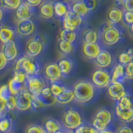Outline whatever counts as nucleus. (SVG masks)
I'll list each match as a JSON object with an SVG mask.
<instances>
[{"label": "nucleus", "mask_w": 133, "mask_h": 133, "mask_svg": "<svg viewBox=\"0 0 133 133\" xmlns=\"http://www.w3.org/2000/svg\"><path fill=\"white\" fill-rule=\"evenodd\" d=\"M16 31L8 25H1L0 26V42L2 44L7 43L8 42L14 41L16 36Z\"/></svg>", "instance_id": "aec40b11"}, {"label": "nucleus", "mask_w": 133, "mask_h": 133, "mask_svg": "<svg viewBox=\"0 0 133 133\" xmlns=\"http://www.w3.org/2000/svg\"><path fill=\"white\" fill-rule=\"evenodd\" d=\"M33 14V8L23 2L15 10V18L18 21L31 19Z\"/></svg>", "instance_id": "dca6fc26"}, {"label": "nucleus", "mask_w": 133, "mask_h": 133, "mask_svg": "<svg viewBox=\"0 0 133 133\" xmlns=\"http://www.w3.org/2000/svg\"><path fill=\"white\" fill-rule=\"evenodd\" d=\"M95 118L100 120L101 122H104L108 126L112 121V114L107 108H101L97 111V113L95 115Z\"/></svg>", "instance_id": "c85d7f7f"}, {"label": "nucleus", "mask_w": 133, "mask_h": 133, "mask_svg": "<svg viewBox=\"0 0 133 133\" xmlns=\"http://www.w3.org/2000/svg\"><path fill=\"white\" fill-rule=\"evenodd\" d=\"M43 77L49 83L61 80L62 75L57 62H50L44 66Z\"/></svg>", "instance_id": "9d476101"}, {"label": "nucleus", "mask_w": 133, "mask_h": 133, "mask_svg": "<svg viewBox=\"0 0 133 133\" xmlns=\"http://www.w3.org/2000/svg\"><path fill=\"white\" fill-rule=\"evenodd\" d=\"M66 133H75V131H72V130H68V131H66Z\"/></svg>", "instance_id": "680f3d73"}, {"label": "nucleus", "mask_w": 133, "mask_h": 133, "mask_svg": "<svg viewBox=\"0 0 133 133\" xmlns=\"http://www.w3.org/2000/svg\"><path fill=\"white\" fill-rule=\"evenodd\" d=\"M8 113L7 107H6V102L3 100L0 99V114L4 116Z\"/></svg>", "instance_id": "603ef678"}, {"label": "nucleus", "mask_w": 133, "mask_h": 133, "mask_svg": "<svg viewBox=\"0 0 133 133\" xmlns=\"http://www.w3.org/2000/svg\"><path fill=\"white\" fill-rule=\"evenodd\" d=\"M14 127L15 122L14 118L8 113L0 118V133H12Z\"/></svg>", "instance_id": "412c9836"}, {"label": "nucleus", "mask_w": 133, "mask_h": 133, "mask_svg": "<svg viewBox=\"0 0 133 133\" xmlns=\"http://www.w3.org/2000/svg\"><path fill=\"white\" fill-rule=\"evenodd\" d=\"M91 83L99 89L106 88L111 83V74L106 69L98 68L91 74Z\"/></svg>", "instance_id": "423d86ee"}, {"label": "nucleus", "mask_w": 133, "mask_h": 133, "mask_svg": "<svg viewBox=\"0 0 133 133\" xmlns=\"http://www.w3.org/2000/svg\"><path fill=\"white\" fill-rule=\"evenodd\" d=\"M48 86V82L39 74L34 76H28L25 87L33 96H38L45 87Z\"/></svg>", "instance_id": "20e7f679"}, {"label": "nucleus", "mask_w": 133, "mask_h": 133, "mask_svg": "<svg viewBox=\"0 0 133 133\" xmlns=\"http://www.w3.org/2000/svg\"><path fill=\"white\" fill-rule=\"evenodd\" d=\"M72 90L74 92V101L80 104L91 102L96 93V87L87 80H79L76 82Z\"/></svg>", "instance_id": "f257e3e1"}, {"label": "nucleus", "mask_w": 133, "mask_h": 133, "mask_svg": "<svg viewBox=\"0 0 133 133\" xmlns=\"http://www.w3.org/2000/svg\"><path fill=\"white\" fill-rule=\"evenodd\" d=\"M58 66L61 70V72L62 75V77H66L70 75V73L72 72L73 70V66H74V63L72 60L69 57H62L58 61V62H57Z\"/></svg>", "instance_id": "4be33fe9"}, {"label": "nucleus", "mask_w": 133, "mask_h": 133, "mask_svg": "<svg viewBox=\"0 0 133 133\" xmlns=\"http://www.w3.org/2000/svg\"><path fill=\"white\" fill-rule=\"evenodd\" d=\"M8 60L6 59V57H4L3 52L0 51V71L6 68V66L8 64Z\"/></svg>", "instance_id": "3c124183"}, {"label": "nucleus", "mask_w": 133, "mask_h": 133, "mask_svg": "<svg viewBox=\"0 0 133 133\" xmlns=\"http://www.w3.org/2000/svg\"><path fill=\"white\" fill-rule=\"evenodd\" d=\"M75 133H97L98 131L95 130L91 124L82 123L80 127H78L76 130H74Z\"/></svg>", "instance_id": "58836bf2"}, {"label": "nucleus", "mask_w": 133, "mask_h": 133, "mask_svg": "<svg viewBox=\"0 0 133 133\" xmlns=\"http://www.w3.org/2000/svg\"><path fill=\"white\" fill-rule=\"evenodd\" d=\"M99 38L107 46H112L118 43L122 38V32L116 26H112L105 32L99 33Z\"/></svg>", "instance_id": "0eeeda50"}, {"label": "nucleus", "mask_w": 133, "mask_h": 133, "mask_svg": "<svg viewBox=\"0 0 133 133\" xmlns=\"http://www.w3.org/2000/svg\"><path fill=\"white\" fill-rule=\"evenodd\" d=\"M4 116H5V115H4ZM3 115H1V114H0V118H1V117H3Z\"/></svg>", "instance_id": "e2e57ef3"}, {"label": "nucleus", "mask_w": 133, "mask_h": 133, "mask_svg": "<svg viewBox=\"0 0 133 133\" xmlns=\"http://www.w3.org/2000/svg\"><path fill=\"white\" fill-rule=\"evenodd\" d=\"M94 63L99 68L105 69L108 68L112 63L111 54L108 51H107V50L102 49V51L100 52V53L94 59Z\"/></svg>", "instance_id": "2eb2a0df"}, {"label": "nucleus", "mask_w": 133, "mask_h": 133, "mask_svg": "<svg viewBox=\"0 0 133 133\" xmlns=\"http://www.w3.org/2000/svg\"><path fill=\"white\" fill-rule=\"evenodd\" d=\"M53 11H54V16L57 18L62 19L64 16L66 15L71 11L70 4L63 3L60 0H55L53 2Z\"/></svg>", "instance_id": "a211bd4d"}, {"label": "nucleus", "mask_w": 133, "mask_h": 133, "mask_svg": "<svg viewBox=\"0 0 133 133\" xmlns=\"http://www.w3.org/2000/svg\"><path fill=\"white\" fill-rule=\"evenodd\" d=\"M46 107L45 104L39 97V96H33L32 95V103H31V110L32 111H38Z\"/></svg>", "instance_id": "4c0bfd02"}, {"label": "nucleus", "mask_w": 133, "mask_h": 133, "mask_svg": "<svg viewBox=\"0 0 133 133\" xmlns=\"http://www.w3.org/2000/svg\"><path fill=\"white\" fill-rule=\"evenodd\" d=\"M122 6L125 11L133 12V0H126Z\"/></svg>", "instance_id": "09e8293b"}, {"label": "nucleus", "mask_w": 133, "mask_h": 133, "mask_svg": "<svg viewBox=\"0 0 133 133\" xmlns=\"http://www.w3.org/2000/svg\"><path fill=\"white\" fill-rule=\"evenodd\" d=\"M57 103L60 105H66L74 101V92L72 89L66 88L63 92L56 97Z\"/></svg>", "instance_id": "bb28decb"}, {"label": "nucleus", "mask_w": 133, "mask_h": 133, "mask_svg": "<svg viewBox=\"0 0 133 133\" xmlns=\"http://www.w3.org/2000/svg\"><path fill=\"white\" fill-rule=\"evenodd\" d=\"M107 95L111 100L119 101V100L127 94V91L124 85L121 82H111L107 87Z\"/></svg>", "instance_id": "9b49d317"}, {"label": "nucleus", "mask_w": 133, "mask_h": 133, "mask_svg": "<svg viewBox=\"0 0 133 133\" xmlns=\"http://www.w3.org/2000/svg\"><path fill=\"white\" fill-rule=\"evenodd\" d=\"M15 97L17 99V111H26L31 110L32 94L29 92L26 87L21 90Z\"/></svg>", "instance_id": "6e6552de"}, {"label": "nucleus", "mask_w": 133, "mask_h": 133, "mask_svg": "<svg viewBox=\"0 0 133 133\" xmlns=\"http://www.w3.org/2000/svg\"><path fill=\"white\" fill-rule=\"evenodd\" d=\"M38 96H39V97L41 98L42 101H43V102L45 104L46 107L52 106V105H53V104L57 103L56 97H53V95L52 94L49 85L45 87Z\"/></svg>", "instance_id": "393cba45"}, {"label": "nucleus", "mask_w": 133, "mask_h": 133, "mask_svg": "<svg viewBox=\"0 0 133 133\" xmlns=\"http://www.w3.org/2000/svg\"><path fill=\"white\" fill-rule=\"evenodd\" d=\"M125 66V78L128 80L133 79V60Z\"/></svg>", "instance_id": "c03bdc74"}, {"label": "nucleus", "mask_w": 133, "mask_h": 133, "mask_svg": "<svg viewBox=\"0 0 133 133\" xmlns=\"http://www.w3.org/2000/svg\"><path fill=\"white\" fill-rule=\"evenodd\" d=\"M116 107L121 109H130L133 107V97L127 93L117 101Z\"/></svg>", "instance_id": "72a5a7b5"}, {"label": "nucleus", "mask_w": 133, "mask_h": 133, "mask_svg": "<svg viewBox=\"0 0 133 133\" xmlns=\"http://www.w3.org/2000/svg\"><path fill=\"white\" fill-rule=\"evenodd\" d=\"M116 133H133V131L132 129L128 127V126H122L118 130H117V132Z\"/></svg>", "instance_id": "864d4df0"}, {"label": "nucleus", "mask_w": 133, "mask_h": 133, "mask_svg": "<svg viewBox=\"0 0 133 133\" xmlns=\"http://www.w3.org/2000/svg\"><path fill=\"white\" fill-rule=\"evenodd\" d=\"M91 126L93 127V128L95 130H97V131H103L105 130V129L107 128V125L105 124L104 122H101L100 120L97 119V118H93L92 120V122H91Z\"/></svg>", "instance_id": "37998d69"}, {"label": "nucleus", "mask_w": 133, "mask_h": 133, "mask_svg": "<svg viewBox=\"0 0 133 133\" xmlns=\"http://www.w3.org/2000/svg\"><path fill=\"white\" fill-rule=\"evenodd\" d=\"M24 133H45L43 127L37 124H31L26 127Z\"/></svg>", "instance_id": "ea45409f"}, {"label": "nucleus", "mask_w": 133, "mask_h": 133, "mask_svg": "<svg viewBox=\"0 0 133 133\" xmlns=\"http://www.w3.org/2000/svg\"><path fill=\"white\" fill-rule=\"evenodd\" d=\"M22 3V0H0L1 7L8 10H16Z\"/></svg>", "instance_id": "c9c22d12"}, {"label": "nucleus", "mask_w": 133, "mask_h": 133, "mask_svg": "<svg viewBox=\"0 0 133 133\" xmlns=\"http://www.w3.org/2000/svg\"><path fill=\"white\" fill-rule=\"evenodd\" d=\"M83 123L82 116L77 110L74 108L66 109L62 116V124L68 130H76Z\"/></svg>", "instance_id": "7ed1b4c3"}, {"label": "nucleus", "mask_w": 133, "mask_h": 133, "mask_svg": "<svg viewBox=\"0 0 133 133\" xmlns=\"http://www.w3.org/2000/svg\"><path fill=\"white\" fill-rule=\"evenodd\" d=\"M82 1L86 5V7L87 8V9L89 10V12L94 11L98 6L97 0H82Z\"/></svg>", "instance_id": "49530a36"}, {"label": "nucleus", "mask_w": 133, "mask_h": 133, "mask_svg": "<svg viewBox=\"0 0 133 133\" xmlns=\"http://www.w3.org/2000/svg\"><path fill=\"white\" fill-rule=\"evenodd\" d=\"M66 131L64 130V127H63L62 129H60V130H58L57 131L54 132V133H66Z\"/></svg>", "instance_id": "bf43d9fd"}, {"label": "nucleus", "mask_w": 133, "mask_h": 133, "mask_svg": "<svg viewBox=\"0 0 133 133\" xmlns=\"http://www.w3.org/2000/svg\"><path fill=\"white\" fill-rule=\"evenodd\" d=\"M71 11L76 15L81 17V18H84L89 14V10L87 9L86 5L82 3V0H77V1H74L70 4Z\"/></svg>", "instance_id": "5701e85b"}, {"label": "nucleus", "mask_w": 133, "mask_h": 133, "mask_svg": "<svg viewBox=\"0 0 133 133\" xmlns=\"http://www.w3.org/2000/svg\"><path fill=\"white\" fill-rule=\"evenodd\" d=\"M36 57H30L23 56L17 61L14 66V71H22L27 74V76H34L40 72V64Z\"/></svg>", "instance_id": "f03ea898"}, {"label": "nucleus", "mask_w": 133, "mask_h": 133, "mask_svg": "<svg viewBox=\"0 0 133 133\" xmlns=\"http://www.w3.org/2000/svg\"><path fill=\"white\" fill-rule=\"evenodd\" d=\"M83 43H97L99 40V32L96 29H87L82 35Z\"/></svg>", "instance_id": "c756f323"}, {"label": "nucleus", "mask_w": 133, "mask_h": 133, "mask_svg": "<svg viewBox=\"0 0 133 133\" xmlns=\"http://www.w3.org/2000/svg\"><path fill=\"white\" fill-rule=\"evenodd\" d=\"M35 23L32 19L18 21L16 26V32L21 36L27 37L32 35L35 31Z\"/></svg>", "instance_id": "f8f14e48"}, {"label": "nucleus", "mask_w": 133, "mask_h": 133, "mask_svg": "<svg viewBox=\"0 0 133 133\" xmlns=\"http://www.w3.org/2000/svg\"><path fill=\"white\" fill-rule=\"evenodd\" d=\"M6 107H7V111L8 112L9 111H12L16 110V107H17V99L16 97L14 95H11L10 97L7 99L6 101Z\"/></svg>", "instance_id": "a19ab883"}, {"label": "nucleus", "mask_w": 133, "mask_h": 133, "mask_svg": "<svg viewBox=\"0 0 133 133\" xmlns=\"http://www.w3.org/2000/svg\"><path fill=\"white\" fill-rule=\"evenodd\" d=\"M38 14L41 18L48 20L51 19L54 16L53 11V2L52 0H47V1H43L39 5Z\"/></svg>", "instance_id": "f3484780"}, {"label": "nucleus", "mask_w": 133, "mask_h": 133, "mask_svg": "<svg viewBox=\"0 0 133 133\" xmlns=\"http://www.w3.org/2000/svg\"><path fill=\"white\" fill-rule=\"evenodd\" d=\"M12 133H14V132H12Z\"/></svg>", "instance_id": "69168bd1"}, {"label": "nucleus", "mask_w": 133, "mask_h": 133, "mask_svg": "<svg viewBox=\"0 0 133 133\" xmlns=\"http://www.w3.org/2000/svg\"><path fill=\"white\" fill-rule=\"evenodd\" d=\"M44 130L46 133H54L63 128L62 122L54 118H48L44 122Z\"/></svg>", "instance_id": "a878e982"}, {"label": "nucleus", "mask_w": 133, "mask_h": 133, "mask_svg": "<svg viewBox=\"0 0 133 133\" xmlns=\"http://www.w3.org/2000/svg\"><path fill=\"white\" fill-rule=\"evenodd\" d=\"M1 52L6 57L8 62H12L15 60L18 56V45L14 41L8 42L7 43L3 44Z\"/></svg>", "instance_id": "4468645a"}, {"label": "nucleus", "mask_w": 133, "mask_h": 133, "mask_svg": "<svg viewBox=\"0 0 133 133\" xmlns=\"http://www.w3.org/2000/svg\"><path fill=\"white\" fill-rule=\"evenodd\" d=\"M3 10L2 9V8L0 7V22L3 20Z\"/></svg>", "instance_id": "6e6d98bb"}, {"label": "nucleus", "mask_w": 133, "mask_h": 133, "mask_svg": "<svg viewBox=\"0 0 133 133\" xmlns=\"http://www.w3.org/2000/svg\"><path fill=\"white\" fill-rule=\"evenodd\" d=\"M133 60V48H129L127 51L120 53L118 56V62L120 64L126 66Z\"/></svg>", "instance_id": "f704fd0d"}, {"label": "nucleus", "mask_w": 133, "mask_h": 133, "mask_svg": "<svg viewBox=\"0 0 133 133\" xmlns=\"http://www.w3.org/2000/svg\"><path fill=\"white\" fill-rule=\"evenodd\" d=\"M73 1H77V0H73Z\"/></svg>", "instance_id": "0e129e2a"}, {"label": "nucleus", "mask_w": 133, "mask_h": 133, "mask_svg": "<svg viewBox=\"0 0 133 133\" xmlns=\"http://www.w3.org/2000/svg\"><path fill=\"white\" fill-rule=\"evenodd\" d=\"M62 20V27L63 29L70 31H76L82 26L83 18L76 15L72 11H70L66 15L64 16Z\"/></svg>", "instance_id": "1a4fd4ad"}, {"label": "nucleus", "mask_w": 133, "mask_h": 133, "mask_svg": "<svg viewBox=\"0 0 133 133\" xmlns=\"http://www.w3.org/2000/svg\"><path fill=\"white\" fill-rule=\"evenodd\" d=\"M11 96V92L8 88V84L7 85H3L0 87V99L6 101L7 99H8Z\"/></svg>", "instance_id": "a18cd8bd"}, {"label": "nucleus", "mask_w": 133, "mask_h": 133, "mask_svg": "<svg viewBox=\"0 0 133 133\" xmlns=\"http://www.w3.org/2000/svg\"><path fill=\"white\" fill-rule=\"evenodd\" d=\"M125 78V66L122 64H116L111 74V82H121Z\"/></svg>", "instance_id": "cd10ccee"}, {"label": "nucleus", "mask_w": 133, "mask_h": 133, "mask_svg": "<svg viewBox=\"0 0 133 133\" xmlns=\"http://www.w3.org/2000/svg\"><path fill=\"white\" fill-rule=\"evenodd\" d=\"M107 18L108 22L114 25V26H116L123 19V11L120 8H111L107 12Z\"/></svg>", "instance_id": "6ab92c4d"}, {"label": "nucleus", "mask_w": 133, "mask_h": 133, "mask_svg": "<svg viewBox=\"0 0 133 133\" xmlns=\"http://www.w3.org/2000/svg\"><path fill=\"white\" fill-rule=\"evenodd\" d=\"M124 23L127 25H131L133 23V12L125 11L123 12V19Z\"/></svg>", "instance_id": "de8ad7c7"}, {"label": "nucleus", "mask_w": 133, "mask_h": 133, "mask_svg": "<svg viewBox=\"0 0 133 133\" xmlns=\"http://www.w3.org/2000/svg\"><path fill=\"white\" fill-rule=\"evenodd\" d=\"M129 30H130L131 33L133 35V23L131 24V25H129Z\"/></svg>", "instance_id": "052dcab7"}, {"label": "nucleus", "mask_w": 133, "mask_h": 133, "mask_svg": "<svg viewBox=\"0 0 133 133\" xmlns=\"http://www.w3.org/2000/svg\"><path fill=\"white\" fill-rule=\"evenodd\" d=\"M27 77H28L27 74L22 72V71H14V77H12V78H14L15 81L22 83V84L25 85Z\"/></svg>", "instance_id": "79ce46f5"}, {"label": "nucleus", "mask_w": 133, "mask_h": 133, "mask_svg": "<svg viewBox=\"0 0 133 133\" xmlns=\"http://www.w3.org/2000/svg\"><path fill=\"white\" fill-rule=\"evenodd\" d=\"M115 113L116 117L122 122L130 123L133 122V107L130 109H121V108L116 107Z\"/></svg>", "instance_id": "b1692460"}, {"label": "nucleus", "mask_w": 133, "mask_h": 133, "mask_svg": "<svg viewBox=\"0 0 133 133\" xmlns=\"http://www.w3.org/2000/svg\"><path fill=\"white\" fill-rule=\"evenodd\" d=\"M58 49L62 54L63 55H70L74 52L75 46L73 43H68V42H65L62 40L58 41Z\"/></svg>", "instance_id": "2f4dec72"}, {"label": "nucleus", "mask_w": 133, "mask_h": 133, "mask_svg": "<svg viewBox=\"0 0 133 133\" xmlns=\"http://www.w3.org/2000/svg\"><path fill=\"white\" fill-rule=\"evenodd\" d=\"M116 1L117 2V4H118V5L122 6V5H123V3H124V2L126 1V0H116Z\"/></svg>", "instance_id": "4d7b16f0"}, {"label": "nucleus", "mask_w": 133, "mask_h": 133, "mask_svg": "<svg viewBox=\"0 0 133 133\" xmlns=\"http://www.w3.org/2000/svg\"><path fill=\"white\" fill-rule=\"evenodd\" d=\"M50 89H51V92L53 95V97H57V96H59L61 93H62L63 91L68 88L64 83H62L61 81H56L50 83Z\"/></svg>", "instance_id": "473e14b6"}, {"label": "nucleus", "mask_w": 133, "mask_h": 133, "mask_svg": "<svg viewBox=\"0 0 133 133\" xmlns=\"http://www.w3.org/2000/svg\"><path fill=\"white\" fill-rule=\"evenodd\" d=\"M8 88H9L11 95L16 96L21 90L24 88L25 85L22 84V83H20V82H17V81H15L14 78H12L11 80L8 82Z\"/></svg>", "instance_id": "e433bc0d"}, {"label": "nucleus", "mask_w": 133, "mask_h": 133, "mask_svg": "<svg viewBox=\"0 0 133 133\" xmlns=\"http://www.w3.org/2000/svg\"><path fill=\"white\" fill-rule=\"evenodd\" d=\"M82 54L86 58L94 60L102 51L101 45L98 43H84L82 45Z\"/></svg>", "instance_id": "ddd939ff"}, {"label": "nucleus", "mask_w": 133, "mask_h": 133, "mask_svg": "<svg viewBox=\"0 0 133 133\" xmlns=\"http://www.w3.org/2000/svg\"><path fill=\"white\" fill-rule=\"evenodd\" d=\"M77 32L76 31H70L62 29L59 34V40H62L65 42H68L71 43H74V42L77 40Z\"/></svg>", "instance_id": "7c9ffc66"}, {"label": "nucleus", "mask_w": 133, "mask_h": 133, "mask_svg": "<svg viewBox=\"0 0 133 133\" xmlns=\"http://www.w3.org/2000/svg\"><path fill=\"white\" fill-rule=\"evenodd\" d=\"M45 133H46V132H45Z\"/></svg>", "instance_id": "338daca9"}, {"label": "nucleus", "mask_w": 133, "mask_h": 133, "mask_svg": "<svg viewBox=\"0 0 133 133\" xmlns=\"http://www.w3.org/2000/svg\"><path fill=\"white\" fill-rule=\"evenodd\" d=\"M97 133H114L113 131H112L111 130H110V129H105V130L103 131H98Z\"/></svg>", "instance_id": "5fc2aeb1"}, {"label": "nucleus", "mask_w": 133, "mask_h": 133, "mask_svg": "<svg viewBox=\"0 0 133 133\" xmlns=\"http://www.w3.org/2000/svg\"><path fill=\"white\" fill-rule=\"evenodd\" d=\"M24 3H26L28 5H29L32 8H35L39 6L43 3V0H24Z\"/></svg>", "instance_id": "8fccbe9b"}, {"label": "nucleus", "mask_w": 133, "mask_h": 133, "mask_svg": "<svg viewBox=\"0 0 133 133\" xmlns=\"http://www.w3.org/2000/svg\"><path fill=\"white\" fill-rule=\"evenodd\" d=\"M60 1L63 2V3H68V4H71L73 2V0H60Z\"/></svg>", "instance_id": "13d9d810"}, {"label": "nucleus", "mask_w": 133, "mask_h": 133, "mask_svg": "<svg viewBox=\"0 0 133 133\" xmlns=\"http://www.w3.org/2000/svg\"><path fill=\"white\" fill-rule=\"evenodd\" d=\"M44 42L39 36H35L28 39L25 45V54L30 57H37L43 52Z\"/></svg>", "instance_id": "39448f33"}]
</instances>
